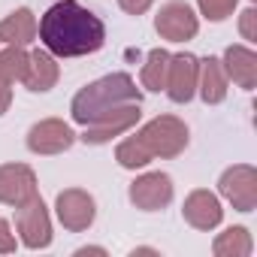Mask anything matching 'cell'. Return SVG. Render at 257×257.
<instances>
[{
  "label": "cell",
  "mask_w": 257,
  "mask_h": 257,
  "mask_svg": "<svg viewBox=\"0 0 257 257\" xmlns=\"http://www.w3.org/2000/svg\"><path fill=\"white\" fill-rule=\"evenodd\" d=\"M40 40L43 46L58 55V58H79V55H91L106 43V28L103 22L79 7L76 0H61L55 4L43 19H40Z\"/></svg>",
  "instance_id": "6da1fadb"
},
{
  "label": "cell",
  "mask_w": 257,
  "mask_h": 257,
  "mask_svg": "<svg viewBox=\"0 0 257 257\" xmlns=\"http://www.w3.org/2000/svg\"><path fill=\"white\" fill-rule=\"evenodd\" d=\"M188 146V127L176 115H161L149 121L143 131L131 140H124L115 152L118 164L127 170L146 167L152 158H176Z\"/></svg>",
  "instance_id": "7a4b0ae2"
},
{
  "label": "cell",
  "mask_w": 257,
  "mask_h": 257,
  "mask_svg": "<svg viewBox=\"0 0 257 257\" xmlns=\"http://www.w3.org/2000/svg\"><path fill=\"white\" fill-rule=\"evenodd\" d=\"M121 103H140V91H137L134 79L127 73H115V76H106V79L82 88L73 97V121L76 124H91L106 109L121 106Z\"/></svg>",
  "instance_id": "3957f363"
},
{
  "label": "cell",
  "mask_w": 257,
  "mask_h": 257,
  "mask_svg": "<svg viewBox=\"0 0 257 257\" xmlns=\"http://www.w3.org/2000/svg\"><path fill=\"white\" fill-rule=\"evenodd\" d=\"M140 103H121V106H112L106 109L100 118H94L91 124H85V143L91 146H100V143H109L112 137H121L127 134L131 127L140 121Z\"/></svg>",
  "instance_id": "277c9868"
},
{
  "label": "cell",
  "mask_w": 257,
  "mask_h": 257,
  "mask_svg": "<svg viewBox=\"0 0 257 257\" xmlns=\"http://www.w3.org/2000/svg\"><path fill=\"white\" fill-rule=\"evenodd\" d=\"M218 188H221V197L230 200L233 209H239V212H251V209L257 206V173H254V167H248V164L230 167V170L221 176Z\"/></svg>",
  "instance_id": "5b68a950"
},
{
  "label": "cell",
  "mask_w": 257,
  "mask_h": 257,
  "mask_svg": "<svg viewBox=\"0 0 257 257\" xmlns=\"http://www.w3.org/2000/svg\"><path fill=\"white\" fill-rule=\"evenodd\" d=\"M16 227L28 248H46L52 242V221H49V212H46L40 194L16 209Z\"/></svg>",
  "instance_id": "8992f818"
},
{
  "label": "cell",
  "mask_w": 257,
  "mask_h": 257,
  "mask_svg": "<svg viewBox=\"0 0 257 257\" xmlns=\"http://www.w3.org/2000/svg\"><path fill=\"white\" fill-rule=\"evenodd\" d=\"M55 209H58L61 224H64L67 230H73V233L88 230V227L94 224V215H97L94 197L85 194L82 188H67V191H61L58 200H55Z\"/></svg>",
  "instance_id": "52a82bcc"
},
{
  "label": "cell",
  "mask_w": 257,
  "mask_h": 257,
  "mask_svg": "<svg viewBox=\"0 0 257 257\" xmlns=\"http://www.w3.org/2000/svg\"><path fill=\"white\" fill-rule=\"evenodd\" d=\"M73 143H76V134L61 118H46V121L34 124L31 134H28V149L34 155H61Z\"/></svg>",
  "instance_id": "ba28073f"
},
{
  "label": "cell",
  "mask_w": 257,
  "mask_h": 257,
  "mask_svg": "<svg viewBox=\"0 0 257 257\" xmlns=\"http://www.w3.org/2000/svg\"><path fill=\"white\" fill-rule=\"evenodd\" d=\"M155 28L164 40H173V43H185V40H194L197 37V16L188 4H182V0H173V4H167L158 19H155Z\"/></svg>",
  "instance_id": "9c48e42d"
},
{
  "label": "cell",
  "mask_w": 257,
  "mask_h": 257,
  "mask_svg": "<svg viewBox=\"0 0 257 257\" xmlns=\"http://www.w3.org/2000/svg\"><path fill=\"white\" fill-rule=\"evenodd\" d=\"M37 197V176L25 164H7L0 167V203L7 206H25Z\"/></svg>",
  "instance_id": "30bf717a"
},
{
  "label": "cell",
  "mask_w": 257,
  "mask_h": 257,
  "mask_svg": "<svg viewBox=\"0 0 257 257\" xmlns=\"http://www.w3.org/2000/svg\"><path fill=\"white\" fill-rule=\"evenodd\" d=\"M173 200V179L167 173H146L131 185V203L143 212H158Z\"/></svg>",
  "instance_id": "8fae6325"
},
{
  "label": "cell",
  "mask_w": 257,
  "mask_h": 257,
  "mask_svg": "<svg viewBox=\"0 0 257 257\" xmlns=\"http://www.w3.org/2000/svg\"><path fill=\"white\" fill-rule=\"evenodd\" d=\"M197 76H200V61L194 55H176L170 58V70H167V94L176 103H188L197 91Z\"/></svg>",
  "instance_id": "7c38bea8"
},
{
  "label": "cell",
  "mask_w": 257,
  "mask_h": 257,
  "mask_svg": "<svg viewBox=\"0 0 257 257\" xmlns=\"http://www.w3.org/2000/svg\"><path fill=\"white\" fill-rule=\"evenodd\" d=\"M182 215L197 230H215L221 224L224 209H221V203L212 191H194V194H188V200L182 206Z\"/></svg>",
  "instance_id": "4fadbf2b"
},
{
  "label": "cell",
  "mask_w": 257,
  "mask_h": 257,
  "mask_svg": "<svg viewBox=\"0 0 257 257\" xmlns=\"http://www.w3.org/2000/svg\"><path fill=\"white\" fill-rule=\"evenodd\" d=\"M227 79H233L239 88L251 91L257 85V55L248 49V46H230L224 52V61H221Z\"/></svg>",
  "instance_id": "5bb4252c"
},
{
  "label": "cell",
  "mask_w": 257,
  "mask_h": 257,
  "mask_svg": "<svg viewBox=\"0 0 257 257\" xmlns=\"http://www.w3.org/2000/svg\"><path fill=\"white\" fill-rule=\"evenodd\" d=\"M22 82L28 91H49L58 82V64H55L52 52H40V49L31 52L25 73H22Z\"/></svg>",
  "instance_id": "9a60e30c"
},
{
  "label": "cell",
  "mask_w": 257,
  "mask_h": 257,
  "mask_svg": "<svg viewBox=\"0 0 257 257\" xmlns=\"http://www.w3.org/2000/svg\"><path fill=\"white\" fill-rule=\"evenodd\" d=\"M197 88H200V94H203L206 103H221V100L227 97V73H224V67H221L218 58L200 61Z\"/></svg>",
  "instance_id": "2e32d148"
},
{
  "label": "cell",
  "mask_w": 257,
  "mask_h": 257,
  "mask_svg": "<svg viewBox=\"0 0 257 257\" xmlns=\"http://www.w3.org/2000/svg\"><path fill=\"white\" fill-rule=\"evenodd\" d=\"M37 37V19L31 10H16L10 19L0 22V43L10 46H28Z\"/></svg>",
  "instance_id": "e0dca14e"
},
{
  "label": "cell",
  "mask_w": 257,
  "mask_h": 257,
  "mask_svg": "<svg viewBox=\"0 0 257 257\" xmlns=\"http://www.w3.org/2000/svg\"><path fill=\"white\" fill-rule=\"evenodd\" d=\"M251 248H254V242H251V233H248L245 227H230V230H224V233L215 239V245H212V251H215L218 257H248Z\"/></svg>",
  "instance_id": "ac0fdd59"
},
{
  "label": "cell",
  "mask_w": 257,
  "mask_h": 257,
  "mask_svg": "<svg viewBox=\"0 0 257 257\" xmlns=\"http://www.w3.org/2000/svg\"><path fill=\"white\" fill-rule=\"evenodd\" d=\"M170 52H164V49H152L149 52V58H146V67H143V85L149 88V91H161L164 85H167V70H170Z\"/></svg>",
  "instance_id": "d6986e66"
},
{
  "label": "cell",
  "mask_w": 257,
  "mask_h": 257,
  "mask_svg": "<svg viewBox=\"0 0 257 257\" xmlns=\"http://www.w3.org/2000/svg\"><path fill=\"white\" fill-rule=\"evenodd\" d=\"M25 64H28V52L22 46L4 49V52H0V82H10L13 85L16 79H22Z\"/></svg>",
  "instance_id": "ffe728a7"
},
{
  "label": "cell",
  "mask_w": 257,
  "mask_h": 257,
  "mask_svg": "<svg viewBox=\"0 0 257 257\" xmlns=\"http://www.w3.org/2000/svg\"><path fill=\"white\" fill-rule=\"evenodd\" d=\"M197 4H200V13L209 22H224L236 10V0H197Z\"/></svg>",
  "instance_id": "44dd1931"
},
{
  "label": "cell",
  "mask_w": 257,
  "mask_h": 257,
  "mask_svg": "<svg viewBox=\"0 0 257 257\" xmlns=\"http://www.w3.org/2000/svg\"><path fill=\"white\" fill-rule=\"evenodd\" d=\"M239 31H242V37H245L248 43L257 40V13H254V10H245V13H242V25H239Z\"/></svg>",
  "instance_id": "7402d4cb"
},
{
  "label": "cell",
  "mask_w": 257,
  "mask_h": 257,
  "mask_svg": "<svg viewBox=\"0 0 257 257\" xmlns=\"http://www.w3.org/2000/svg\"><path fill=\"white\" fill-rule=\"evenodd\" d=\"M16 251V236L10 233V224L0 218V254H13Z\"/></svg>",
  "instance_id": "603a6c76"
},
{
  "label": "cell",
  "mask_w": 257,
  "mask_h": 257,
  "mask_svg": "<svg viewBox=\"0 0 257 257\" xmlns=\"http://www.w3.org/2000/svg\"><path fill=\"white\" fill-rule=\"evenodd\" d=\"M152 4H155V0H118V7L124 13H131V16H143Z\"/></svg>",
  "instance_id": "cb8c5ba5"
},
{
  "label": "cell",
  "mask_w": 257,
  "mask_h": 257,
  "mask_svg": "<svg viewBox=\"0 0 257 257\" xmlns=\"http://www.w3.org/2000/svg\"><path fill=\"white\" fill-rule=\"evenodd\" d=\"M13 103V91H10V82H0V115H4Z\"/></svg>",
  "instance_id": "d4e9b609"
},
{
  "label": "cell",
  "mask_w": 257,
  "mask_h": 257,
  "mask_svg": "<svg viewBox=\"0 0 257 257\" xmlns=\"http://www.w3.org/2000/svg\"><path fill=\"white\" fill-rule=\"evenodd\" d=\"M79 254H106L103 248H79Z\"/></svg>",
  "instance_id": "484cf974"
}]
</instances>
